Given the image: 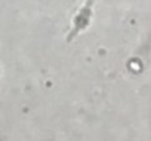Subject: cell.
Here are the masks:
<instances>
[{
  "label": "cell",
  "instance_id": "1",
  "mask_svg": "<svg viewBox=\"0 0 151 141\" xmlns=\"http://www.w3.org/2000/svg\"><path fill=\"white\" fill-rule=\"evenodd\" d=\"M94 1H96V0H85V3L82 4V7L79 9V12H78L76 16L73 18L72 30H70L69 34H68V43H70L79 33H82V31L90 25V21H91V16H93Z\"/></svg>",
  "mask_w": 151,
  "mask_h": 141
}]
</instances>
